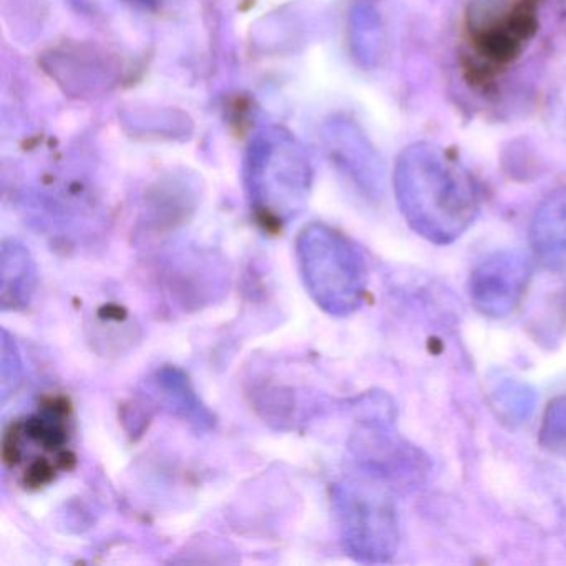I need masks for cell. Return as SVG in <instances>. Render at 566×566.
I'll return each instance as SVG.
<instances>
[{
	"mask_svg": "<svg viewBox=\"0 0 566 566\" xmlns=\"http://www.w3.org/2000/svg\"><path fill=\"white\" fill-rule=\"evenodd\" d=\"M394 191L410 228L430 243H453L479 217L480 195L470 171L439 145L403 148L394 170Z\"/></svg>",
	"mask_w": 566,
	"mask_h": 566,
	"instance_id": "cell-1",
	"label": "cell"
},
{
	"mask_svg": "<svg viewBox=\"0 0 566 566\" xmlns=\"http://www.w3.org/2000/svg\"><path fill=\"white\" fill-rule=\"evenodd\" d=\"M244 180L260 223L280 230L306 208L313 167L293 135L281 128H268L251 142Z\"/></svg>",
	"mask_w": 566,
	"mask_h": 566,
	"instance_id": "cell-2",
	"label": "cell"
},
{
	"mask_svg": "<svg viewBox=\"0 0 566 566\" xmlns=\"http://www.w3.org/2000/svg\"><path fill=\"white\" fill-rule=\"evenodd\" d=\"M301 280L311 300L329 316H350L363 306L367 266L359 248L334 228L311 223L296 240Z\"/></svg>",
	"mask_w": 566,
	"mask_h": 566,
	"instance_id": "cell-3",
	"label": "cell"
},
{
	"mask_svg": "<svg viewBox=\"0 0 566 566\" xmlns=\"http://www.w3.org/2000/svg\"><path fill=\"white\" fill-rule=\"evenodd\" d=\"M340 542L360 563H386L399 546V522L392 496L366 480H344L333 489Z\"/></svg>",
	"mask_w": 566,
	"mask_h": 566,
	"instance_id": "cell-4",
	"label": "cell"
},
{
	"mask_svg": "<svg viewBox=\"0 0 566 566\" xmlns=\"http://www.w3.org/2000/svg\"><path fill=\"white\" fill-rule=\"evenodd\" d=\"M469 45L489 69H505L538 32L536 0H479L470 9Z\"/></svg>",
	"mask_w": 566,
	"mask_h": 566,
	"instance_id": "cell-5",
	"label": "cell"
},
{
	"mask_svg": "<svg viewBox=\"0 0 566 566\" xmlns=\"http://www.w3.org/2000/svg\"><path fill=\"white\" fill-rule=\"evenodd\" d=\"M532 277V261L522 251L503 250L476 264L470 276L473 306L490 317H505L518 306Z\"/></svg>",
	"mask_w": 566,
	"mask_h": 566,
	"instance_id": "cell-6",
	"label": "cell"
},
{
	"mask_svg": "<svg viewBox=\"0 0 566 566\" xmlns=\"http://www.w3.org/2000/svg\"><path fill=\"white\" fill-rule=\"evenodd\" d=\"M324 144L331 161L350 184L370 200L382 197L386 167L379 151L359 125L347 118H333L324 127Z\"/></svg>",
	"mask_w": 566,
	"mask_h": 566,
	"instance_id": "cell-7",
	"label": "cell"
},
{
	"mask_svg": "<svg viewBox=\"0 0 566 566\" xmlns=\"http://www.w3.org/2000/svg\"><path fill=\"white\" fill-rule=\"evenodd\" d=\"M223 280L213 254H177L167 266V290L185 307L210 304L223 290Z\"/></svg>",
	"mask_w": 566,
	"mask_h": 566,
	"instance_id": "cell-8",
	"label": "cell"
},
{
	"mask_svg": "<svg viewBox=\"0 0 566 566\" xmlns=\"http://www.w3.org/2000/svg\"><path fill=\"white\" fill-rule=\"evenodd\" d=\"M151 392L161 409L187 422L198 432H207L214 426V416L195 390L187 374L175 366H164L150 377Z\"/></svg>",
	"mask_w": 566,
	"mask_h": 566,
	"instance_id": "cell-9",
	"label": "cell"
},
{
	"mask_svg": "<svg viewBox=\"0 0 566 566\" xmlns=\"http://www.w3.org/2000/svg\"><path fill=\"white\" fill-rule=\"evenodd\" d=\"M38 263L31 250L18 240L2 241L0 248V307L25 311L38 291Z\"/></svg>",
	"mask_w": 566,
	"mask_h": 566,
	"instance_id": "cell-10",
	"label": "cell"
},
{
	"mask_svg": "<svg viewBox=\"0 0 566 566\" xmlns=\"http://www.w3.org/2000/svg\"><path fill=\"white\" fill-rule=\"evenodd\" d=\"M530 240L536 258L549 270H566V191H555L533 214Z\"/></svg>",
	"mask_w": 566,
	"mask_h": 566,
	"instance_id": "cell-11",
	"label": "cell"
},
{
	"mask_svg": "<svg viewBox=\"0 0 566 566\" xmlns=\"http://www.w3.org/2000/svg\"><path fill=\"white\" fill-rule=\"evenodd\" d=\"M349 45L357 64L367 71L376 69L386 55L382 15L369 0H360L350 9Z\"/></svg>",
	"mask_w": 566,
	"mask_h": 566,
	"instance_id": "cell-12",
	"label": "cell"
},
{
	"mask_svg": "<svg viewBox=\"0 0 566 566\" xmlns=\"http://www.w3.org/2000/svg\"><path fill=\"white\" fill-rule=\"evenodd\" d=\"M197 205L195 191L180 181H167L154 188L145 203L144 223L151 231L175 230L188 220Z\"/></svg>",
	"mask_w": 566,
	"mask_h": 566,
	"instance_id": "cell-13",
	"label": "cell"
},
{
	"mask_svg": "<svg viewBox=\"0 0 566 566\" xmlns=\"http://www.w3.org/2000/svg\"><path fill=\"white\" fill-rule=\"evenodd\" d=\"M51 59L54 67L52 75L62 84H67L69 88L77 85L78 92L87 87L95 91L111 81V71L95 52H54Z\"/></svg>",
	"mask_w": 566,
	"mask_h": 566,
	"instance_id": "cell-14",
	"label": "cell"
},
{
	"mask_svg": "<svg viewBox=\"0 0 566 566\" xmlns=\"http://www.w3.org/2000/svg\"><path fill=\"white\" fill-rule=\"evenodd\" d=\"M492 402L499 416L506 422H526L535 410L536 394L520 380H503L492 390Z\"/></svg>",
	"mask_w": 566,
	"mask_h": 566,
	"instance_id": "cell-15",
	"label": "cell"
},
{
	"mask_svg": "<svg viewBox=\"0 0 566 566\" xmlns=\"http://www.w3.org/2000/svg\"><path fill=\"white\" fill-rule=\"evenodd\" d=\"M22 376H24V363H22L21 349H19L15 337L4 327L2 337H0V396H2V403L8 402L9 397L21 386Z\"/></svg>",
	"mask_w": 566,
	"mask_h": 566,
	"instance_id": "cell-16",
	"label": "cell"
},
{
	"mask_svg": "<svg viewBox=\"0 0 566 566\" xmlns=\"http://www.w3.org/2000/svg\"><path fill=\"white\" fill-rule=\"evenodd\" d=\"M542 440L548 443L566 440V396L556 397L549 402L543 417Z\"/></svg>",
	"mask_w": 566,
	"mask_h": 566,
	"instance_id": "cell-17",
	"label": "cell"
}]
</instances>
